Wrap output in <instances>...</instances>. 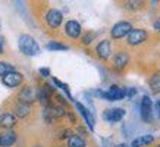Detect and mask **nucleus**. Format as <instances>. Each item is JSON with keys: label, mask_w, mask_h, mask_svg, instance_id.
I'll return each instance as SVG.
<instances>
[{"label": "nucleus", "mask_w": 160, "mask_h": 147, "mask_svg": "<svg viewBox=\"0 0 160 147\" xmlns=\"http://www.w3.org/2000/svg\"><path fill=\"white\" fill-rule=\"evenodd\" d=\"M19 50L27 56H35L40 53V46L31 35L24 34L19 37Z\"/></svg>", "instance_id": "1"}, {"label": "nucleus", "mask_w": 160, "mask_h": 147, "mask_svg": "<svg viewBox=\"0 0 160 147\" xmlns=\"http://www.w3.org/2000/svg\"><path fill=\"white\" fill-rule=\"evenodd\" d=\"M131 31H132V25L129 22H126V21H121V22L113 25V28H112V38H116V40L122 38V37L129 34Z\"/></svg>", "instance_id": "2"}, {"label": "nucleus", "mask_w": 160, "mask_h": 147, "mask_svg": "<svg viewBox=\"0 0 160 147\" xmlns=\"http://www.w3.org/2000/svg\"><path fill=\"white\" fill-rule=\"evenodd\" d=\"M18 99L21 103H27L31 106V103L38 100V90H35L32 87H24L21 90V93L18 94Z\"/></svg>", "instance_id": "3"}, {"label": "nucleus", "mask_w": 160, "mask_h": 147, "mask_svg": "<svg viewBox=\"0 0 160 147\" xmlns=\"http://www.w3.org/2000/svg\"><path fill=\"white\" fill-rule=\"evenodd\" d=\"M147 37H148V34H147V31H144V29H132L131 33L128 34V44L129 46H138V44L144 43L147 40Z\"/></svg>", "instance_id": "4"}, {"label": "nucleus", "mask_w": 160, "mask_h": 147, "mask_svg": "<svg viewBox=\"0 0 160 147\" xmlns=\"http://www.w3.org/2000/svg\"><path fill=\"white\" fill-rule=\"evenodd\" d=\"M2 81H3V84H5L6 87L13 88V87H18V85H21V84H22V81H24V77H22V74L13 71V72L6 74L5 77L2 78Z\"/></svg>", "instance_id": "5"}, {"label": "nucleus", "mask_w": 160, "mask_h": 147, "mask_svg": "<svg viewBox=\"0 0 160 147\" xmlns=\"http://www.w3.org/2000/svg\"><path fill=\"white\" fill-rule=\"evenodd\" d=\"M63 21V15L56 9H50L47 13H46V22L50 28H59L60 24Z\"/></svg>", "instance_id": "6"}, {"label": "nucleus", "mask_w": 160, "mask_h": 147, "mask_svg": "<svg viewBox=\"0 0 160 147\" xmlns=\"http://www.w3.org/2000/svg\"><path fill=\"white\" fill-rule=\"evenodd\" d=\"M141 118L144 122H151L153 119V112H151V100L150 97L144 96L141 100Z\"/></svg>", "instance_id": "7"}, {"label": "nucleus", "mask_w": 160, "mask_h": 147, "mask_svg": "<svg viewBox=\"0 0 160 147\" xmlns=\"http://www.w3.org/2000/svg\"><path fill=\"white\" fill-rule=\"evenodd\" d=\"M102 96L106 100H122V99L126 96V91L123 88L118 87V85H112L109 88V91L107 93H102Z\"/></svg>", "instance_id": "8"}, {"label": "nucleus", "mask_w": 160, "mask_h": 147, "mask_svg": "<svg viewBox=\"0 0 160 147\" xmlns=\"http://www.w3.org/2000/svg\"><path fill=\"white\" fill-rule=\"evenodd\" d=\"M16 141V132L15 131H3L0 132V147H10Z\"/></svg>", "instance_id": "9"}, {"label": "nucleus", "mask_w": 160, "mask_h": 147, "mask_svg": "<svg viewBox=\"0 0 160 147\" xmlns=\"http://www.w3.org/2000/svg\"><path fill=\"white\" fill-rule=\"evenodd\" d=\"M65 31H66V34H68L71 38H78V37L81 35V25L73 19L68 21L66 25H65Z\"/></svg>", "instance_id": "10"}, {"label": "nucleus", "mask_w": 160, "mask_h": 147, "mask_svg": "<svg viewBox=\"0 0 160 147\" xmlns=\"http://www.w3.org/2000/svg\"><path fill=\"white\" fill-rule=\"evenodd\" d=\"M96 52H97V56L100 59H107L109 56H110V53H112L110 41H109V40H103V41H100V43L97 44Z\"/></svg>", "instance_id": "11"}, {"label": "nucleus", "mask_w": 160, "mask_h": 147, "mask_svg": "<svg viewBox=\"0 0 160 147\" xmlns=\"http://www.w3.org/2000/svg\"><path fill=\"white\" fill-rule=\"evenodd\" d=\"M16 125V118L12 113H2L0 115V128L3 129H9Z\"/></svg>", "instance_id": "12"}, {"label": "nucleus", "mask_w": 160, "mask_h": 147, "mask_svg": "<svg viewBox=\"0 0 160 147\" xmlns=\"http://www.w3.org/2000/svg\"><path fill=\"white\" fill-rule=\"evenodd\" d=\"M125 115V110L121 108H116V109H110V110H107L104 113V118H106L109 122H118V121H121L122 118Z\"/></svg>", "instance_id": "13"}, {"label": "nucleus", "mask_w": 160, "mask_h": 147, "mask_svg": "<svg viewBox=\"0 0 160 147\" xmlns=\"http://www.w3.org/2000/svg\"><path fill=\"white\" fill-rule=\"evenodd\" d=\"M129 62V56L125 53V52H121V53H118L113 59V65H115V68L116 69H123L126 66V63Z\"/></svg>", "instance_id": "14"}, {"label": "nucleus", "mask_w": 160, "mask_h": 147, "mask_svg": "<svg viewBox=\"0 0 160 147\" xmlns=\"http://www.w3.org/2000/svg\"><path fill=\"white\" fill-rule=\"evenodd\" d=\"M46 113H47V115H50V118H62V116H65L66 110H65V108H63V106H60V104H58V106L50 104L49 108L46 109Z\"/></svg>", "instance_id": "15"}, {"label": "nucleus", "mask_w": 160, "mask_h": 147, "mask_svg": "<svg viewBox=\"0 0 160 147\" xmlns=\"http://www.w3.org/2000/svg\"><path fill=\"white\" fill-rule=\"evenodd\" d=\"M75 106H77V109L79 110V113L84 116V119H85V122H87V125L90 127V129H92L94 128V118L91 116V113L88 112L87 109L84 108L81 103H75Z\"/></svg>", "instance_id": "16"}, {"label": "nucleus", "mask_w": 160, "mask_h": 147, "mask_svg": "<svg viewBox=\"0 0 160 147\" xmlns=\"http://www.w3.org/2000/svg\"><path fill=\"white\" fill-rule=\"evenodd\" d=\"M154 141V137L153 135H141V137H137L134 141H132L131 146L132 147H144V146H148L151 143Z\"/></svg>", "instance_id": "17"}, {"label": "nucleus", "mask_w": 160, "mask_h": 147, "mask_svg": "<svg viewBox=\"0 0 160 147\" xmlns=\"http://www.w3.org/2000/svg\"><path fill=\"white\" fill-rule=\"evenodd\" d=\"M29 110H31V106L27 104V103H18L15 106V115L18 118H25L29 115Z\"/></svg>", "instance_id": "18"}, {"label": "nucleus", "mask_w": 160, "mask_h": 147, "mask_svg": "<svg viewBox=\"0 0 160 147\" xmlns=\"http://www.w3.org/2000/svg\"><path fill=\"white\" fill-rule=\"evenodd\" d=\"M38 100L46 109L50 106V93L46 88H40L38 90Z\"/></svg>", "instance_id": "19"}, {"label": "nucleus", "mask_w": 160, "mask_h": 147, "mask_svg": "<svg viewBox=\"0 0 160 147\" xmlns=\"http://www.w3.org/2000/svg\"><path fill=\"white\" fill-rule=\"evenodd\" d=\"M150 88L153 93H159L160 91V72H156L150 79Z\"/></svg>", "instance_id": "20"}, {"label": "nucleus", "mask_w": 160, "mask_h": 147, "mask_svg": "<svg viewBox=\"0 0 160 147\" xmlns=\"http://www.w3.org/2000/svg\"><path fill=\"white\" fill-rule=\"evenodd\" d=\"M68 146L69 147H85V141L81 137H78V135H72V137H69Z\"/></svg>", "instance_id": "21"}, {"label": "nucleus", "mask_w": 160, "mask_h": 147, "mask_svg": "<svg viewBox=\"0 0 160 147\" xmlns=\"http://www.w3.org/2000/svg\"><path fill=\"white\" fill-rule=\"evenodd\" d=\"M49 50H68L69 47L66 46V44H60V43H54V41H52V43H49L47 46H46Z\"/></svg>", "instance_id": "22"}, {"label": "nucleus", "mask_w": 160, "mask_h": 147, "mask_svg": "<svg viewBox=\"0 0 160 147\" xmlns=\"http://www.w3.org/2000/svg\"><path fill=\"white\" fill-rule=\"evenodd\" d=\"M53 81H54V84H56V85H59V87L62 88L63 91L66 93V96H68V97L71 99V93H69V88H68V85H66V84H63V83H60V81H59V79H56V78H54Z\"/></svg>", "instance_id": "23"}, {"label": "nucleus", "mask_w": 160, "mask_h": 147, "mask_svg": "<svg viewBox=\"0 0 160 147\" xmlns=\"http://www.w3.org/2000/svg\"><path fill=\"white\" fill-rule=\"evenodd\" d=\"M96 37V34L94 33H88L87 35H84V38H82V43L84 44H90L92 41V38Z\"/></svg>", "instance_id": "24"}, {"label": "nucleus", "mask_w": 160, "mask_h": 147, "mask_svg": "<svg viewBox=\"0 0 160 147\" xmlns=\"http://www.w3.org/2000/svg\"><path fill=\"white\" fill-rule=\"evenodd\" d=\"M40 74H41L43 77H49V75H50V69H47V68H41V69H40Z\"/></svg>", "instance_id": "25"}, {"label": "nucleus", "mask_w": 160, "mask_h": 147, "mask_svg": "<svg viewBox=\"0 0 160 147\" xmlns=\"http://www.w3.org/2000/svg\"><path fill=\"white\" fill-rule=\"evenodd\" d=\"M135 93H137V91L134 90V88H131V90H128V97H132V96H134Z\"/></svg>", "instance_id": "26"}, {"label": "nucleus", "mask_w": 160, "mask_h": 147, "mask_svg": "<svg viewBox=\"0 0 160 147\" xmlns=\"http://www.w3.org/2000/svg\"><path fill=\"white\" fill-rule=\"evenodd\" d=\"M3 43H5V41H3V37H0V54L3 53Z\"/></svg>", "instance_id": "27"}, {"label": "nucleus", "mask_w": 160, "mask_h": 147, "mask_svg": "<svg viewBox=\"0 0 160 147\" xmlns=\"http://www.w3.org/2000/svg\"><path fill=\"white\" fill-rule=\"evenodd\" d=\"M153 27H154V29H156V31H160V21H157V22H154V25H153Z\"/></svg>", "instance_id": "28"}, {"label": "nucleus", "mask_w": 160, "mask_h": 147, "mask_svg": "<svg viewBox=\"0 0 160 147\" xmlns=\"http://www.w3.org/2000/svg\"><path fill=\"white\" fill-rule=\"evenodd\" d=\"M69 119H71V121H72V122H75V116H73L72 113H69Z\"/></svg>", "instance_id": "29"}, {"label": "nucleus", "mask_w": 160, "mask_h": 147, "mask_svg": "<svg viewBox=\"0 0 160 147\" xmlns=\"http://www.w3.org/2000/svg\"><path fill=\"white\" fill-rule=\"evenodd\" d=\"M115 147H129V146H128V144H123V143H122V144H118V146H115Z\"/></svg>", "instance_id": "30"}, {"label": "nucleus", "mask_w": 160, "mask_h": 147, "mask_svg": "<svg viewBox=\"0 0 160 147\" xmlns=\"http://www.w3.org/2000/svg\"><path fill=\"white\" fill-rule=\"evenodd\" d=\"M35 147H41V146H35Z\"/></svg>", "instance_id": "31"}, {"label": "nucleus", "mask_w": 160, "mask_h": 147, "mask_svg": "<svg viewBox=\"0 0 160 147\" xmlns=\"http://www.w3.org/2000/svg\"><path fill=\"white\" fill-rule=\"evenodd\" d=\"M159 147H160V146H159Z\"/></svg>", "instance_id": "32"}]
</instances>
